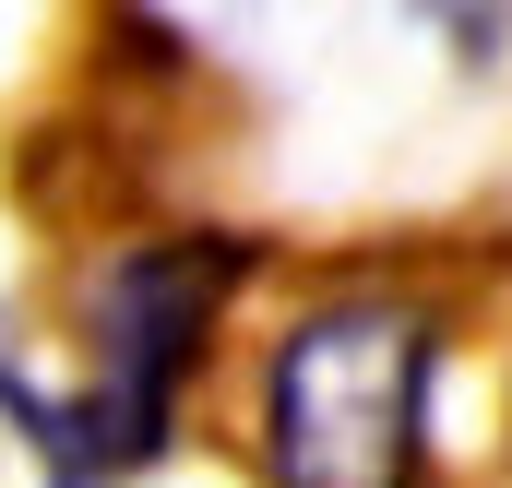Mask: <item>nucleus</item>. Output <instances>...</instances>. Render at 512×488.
I'll list each match as a JSON object with an SVG mask.
<instances>
[{
    "label": "nucleus",
    "mask_w": 512,
    "mask_h": 488,
    "mask_svg": "<svg viewBox=\"0 0 512 488\" xmlns=\"http://www.w3.org/2000/svg\"><path fill=\"white\" fill-rule=\"evenodd\" d=\"M239 274H251L239 239H143L84 298V358H96L84 393H36L24 369H0V405L24 417L48 488H120L167 453L179 381H191V358H203V334H215Z\"/></svg>",
    "instance_id": "1"
},
{
    "label": "nucleus",
    "mask_w": 512,
    "mask_h": 488,
    "mask_svg": "<svg viewBox=\"0 0 512 488\" xmlns=\"http://www.w3.org/2000/svg\"><path fill=\"white\" fill-rule=\"evenodd\" d=\"M429 369H441V322L393 286L298 310L274 334V369H262V477L274 488H417Z\"/></svg>",
    "instance_id": "2"
}]
</instances>
